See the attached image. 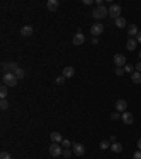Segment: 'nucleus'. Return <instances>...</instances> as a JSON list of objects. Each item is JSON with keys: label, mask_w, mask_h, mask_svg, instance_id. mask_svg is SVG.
Returning a JSON list of instances; mask_svg holds the SVG:
<instances>
[{"label": "nucleus", "mask_w": 141, "mask_h": 159, "mask_svg": "<svg viewBox=\"0 0 141 159\" xmlns=\"http://www.w3.org/2000/svg\"><path fill=\"white\" fill-rule=\"evenodd\" d=\"M17 83H18V78L16 77L14 73H11V71H9V73H6V74L3 75V84H5L6 87H16Z\"/></svg>", "instance_id": "1"}, {"label": "nucleus", "mask_w": 141, "mask_h": 159, "mask_svg": "<svg viewBox=\"0 0 141 159\" xmlns=\"http://www.w3.org/2000/svg\"><path fill=\"white\" fill-rule=\"evenodd\" d=\"M109 14V9L104 7V6H98L96 9L92 10V16H93L96 20H102Z\"/></svg>", "instance_id": "2"}, {"label": "nucleus", "mask_w": 141, "mask_h": 159, "mask_svg": "<svg viewBox=\"0 0 141 159\" xmlns=\"http://www.w3.org/2000/svg\"><path fill=\"white\" fill-rule=\"evenodd\" d=\"M120 13H121V7H120V5H110V7H109V16H110L111 19H114V20H117V19L120 17Z\"/></svg>", "instance_id": "3"}, {"label": "nucleus", "mask_w": 141, "mask_h": 159, "mask_svg": "<svg viewBox=\"0 0 141 159\" xmlns=\"http://www.w3.org/2000/svg\"><path fill=\"white\" fill-rule=\"evenodd\" d=\"M103 30H104V27H103L102 23H95L93 26L90 27V34L93 37H98V36H100L103 33Z\"/></svg>", "instance_id": "4"}, {"label": "nucleus", "mask_w": 141, "mask_h": 159, "mask_svg": "<svg viewBox=\"0 0 141 159\" xmlns=\"http://www.w3.org/2000/svg\"><path fill=\"white\" fill-rule=\"evenodd\" d=\"M62 146H59L58 144H55V142H52V145L50 146V154L54 156V158H58V156H61L62 155Z\"/></svg>", "instance_id": "5"}, {"label": "nucleus", "mask_w": 141, "mask_h": 159, "mask_svg": "<svg viewBox=\"0 0 141 159\" xmlns=\"http://www.w3.org/2000/svg\"><path fill=\"white\" fill-rule=\"evenodd\" d=\"M113 61H114V64L117 67H124L126 64H127V60H126V57H124L123 54H114V57H113Z\"/></svg>", "instance_id": "6"}, {"label": "nucleus", "mask_w": 141, "mask_h": 159, "mask_svg": "<svg viewBox=\"0 0 141 159\" xmlns=\"http://www.w3.org/2000/svg\"><path fill=\"white\" fill-rule=\"evenodd\" d=\"M121 121H123L126 125H131L133 121H134V117H133L131 112H123V114H121Z\"/></svg>", "instance_id": "7"}, {"label": "nucleus", "mask_w": 141, "mask_h": 159, "mask_svg": "<svg viewBox=\"0 0 141 159\" xmlns=\"http://www.w3.org/2000/svg\"><path fill=\"white\" fill-rule=\"evenodd\" d=\"M116 110L119 111V112H126V110H127V102H126V100H117L116 101Z\"/></svg>", "instance_id": "8"}, {"label": "nucleus", "mask_w": 141, "mask_h": 159, "mask_svg": "<svg viewBox=\"0 0 141 159\" xmlns=\"http://www.w3.org/2000/svg\"><path fill=\"white\" fill-rule=\"evenodd\" d=\"M73 154L76 155V156H82V155L85 154V146L82 145V144H75L73 145Z\"/></svg>", "instance_id": "9"}, {"label": "nucleus", "mask_w": 141, "mask_h": 159, "mask_svg": "<svg viewBox=\"0 0 141 159\" xmlns=\"http://www.w3.org/2000/svg\"><path fill=\"white\" fill-rule=\"evenodd\" d=\"M85 36L82 34V33H78V34H75V37H73V44L75 46H82L83 43H85Z\"/></svg>", "instance_id": "10"}, {"label": "nucleus", "mask_w": 141, "mask_h": 159, "mask_svg": "<svg viewBox=\"0 0 141 159\" xmlns=\"http://www.w3.org/2000/svg\"><path fill=\"white\" fill-rule=\"evenodd\" d=\"M62 75H64L65 78H71L75 75V68L73 67H65L64 71H62Z\"/></svg>", "instance_id": "11"}, {"label": "nucleus", "mask_w": 141, "mask_h": 159, "mask_svg": "<svg viewBox=\"0 0 141 159\" xmlns=\"http://www.w3.org/2000/svg\"><path fill=\"white\" fill-rule=\"evenodd\" d=\"M58 6H59L58 0H48V3H47V9L50 10V12H56Z\"/></svg>", "instance_id": "12"}, {"label": "nucleus", "mask_w": 141, "mask_h": 159, "mask_svg": "<svg viewBox=\"0 0 141 159\" xmlns=\"http://www.w3.org/2000/svg\"><path fill=\"white\" fill-rule=\"evenodd\" d=\"M33 31L34 30H33V27L31 26H24L21 29V31H20V34H21L23 37H28V36L33 34Z\"/></svg>", "instance_id": "13"}, {"label": "nucleus", "mask_w": 141, "mask_h": 159, "mask_svg": "<svg viewBox=\"0 0 141 159\" xmlns=\"http://www.w3.org/2000/svg\"><path fill=\"white\" fill-rule=\"evenodd\" d=\"M127 34L130 36L131 39L134 37V36L138 34V29H137L136 24H130V26H128V29H127Z\"/></svg>", "instance_id": "14"}, {"label": "nucleus", "mask_w": 141, "mask_h": 159, "mask_svg": "<svg viewBox=\"0 0 141 159\" xmlns=\"http://www.w3.org/2000/svg\"><path fill=\"white\" fill-rule=\"evenodd\" d=\"M126 47H127L128 51H134V50H136V47H137V40L136 39H128Z\"/></svg>", "instance_id": "15"}, {"label": "nucleus", "mask_w": 141, "mask_h": 159, "mask_svg": "<svg viewBox=\"0 0 141 159\" xmlns=\"http://www.w3.org/2000/svg\"><path fill=\"white\" fill-rule=\"evenodd\" d=\"M50 138H51L52 142H55V144H58V142H62L64 139H62V135H61L59 132H52L51 135H50Z\"/></svg>", "instance_id": "16"}, {"label": "nucleus", "mask_w": 141, "mask_h": 159, "mask_svg": "<svg viewBox=\"0 0 141 159\" xmlns=\"http://www.w3.org/2000/svg\"><path fill=\"white\" fill-rule=\"evenodd\" d=\"M131 81L134 84H141V73L138 71H134L131 74Z\"/></svg>", "instance_id": "17"}, {"label": "nucleus", "mask_w": 141, "mask_h": 159, "mask_svg": "<svg viewBox=\"0 0 141 159\" xmlns=\"http://www.w3.org/2000/svg\"><path fill=\"white\" fill-rule=\"evenodd\" d=\"M110 149L114 152V154H120L121 151H123V146H121V144H119V142H113L110 146Z\"/></svg>", "instance_id": "18"}, {"label": "nucleus", "mask_w": 141, "mask_h": 159, "mask_svg": "<svg viewBox=\"0 0 141 159\" xmlns=\"http://www.w3.org/2000/svg\"><path fill=\"white\" fill-rule=\"evenodd\" d=\"M114 23H116V26L119 27V29H123V27L127 26V22H126V19L124 17H119L117 20H114Z\"/></svg>", "instance_id": "19"}, {"label": "nucleus", "mask_w": 141, "mask_h": 159, "mask_svg": "<svg viewBox=\"0 0 141 159\" xmlns=\"http://www.w3.org/2000/svg\"><path fill=\"white\" fill-rule=\"evenodd\" d=\"M7 94H9V88L3 84V85H2V88H0V97H2V100H6Z\"/></svg>", "instance_id": "20"}, {"label": "nucleus", "mask_w": 141, "mask_h": 159, "mask_svg": "<svg viewBox=\"0 0 141 159\" xmlns=\"http://www.w3.org/2000/svg\"><path fill=\"white\" fill-rule=\"evenodd\" d=\"M14 74H16V77H17L18 80H23V78H24V75H26V73H24V70H23V68H20V67H18L17 70L14 71Z\"/></svg>", "instance_id": "21"}, {"label": "nucleus", "mask_w": 141, "mask_h": 159, "mask_svg": "<svg viewBox=\"0 0 141 159\" xmlns=\"http://www.w3.org/2000/svg\"><path fill=\"white\" fill-rule=\"evenodd\" d=\"M111 146V144H110V141H107V139H104V141H102L100 142V145H99V148H100V149H107V148H110Z\"/></svg>", "instance_id": "22"}, {"label": "nucleus", "mask_w": 141, "mask_h": 159, "mask_svg": "<svg viewBox=\"0 0 141 159\" xmlns=\"http://www.w3.org/2000/svg\"><path fill=\"white\" fill-rule=\"evenodd\" d=\"M18 68L17 63H7V70L9 71H16Z\"/></svg>", "instance_id": "23"}, {"label": "nucleus", "mask_w": 141, "mask_h": 159, "mask_svg": "<svg viewBox=\"0 0 141 159\" xmlns=\"http://www.w3.org/2000/svg\"><path fill=\"white\" fill-rule=\"evenodd\" d=\"M0 108L3 111L7 110V108H9V101H7V100H2V101H0Z\"/></svg>", "instance_id": "24"}, {"label": "nucleus", "mask_w": 141, "mask_h": 159, "mask_svg": "<svg viewBox=\"0 0 141 159\" xmlns=\"http://www.w3.org/2000/svg\"><path fill=\"white\" fill-rule=\"evenodd\" d=\"M124 73H126V71H124L123 67H117V68H116V75H117V77H121Z\"/></svg>", "instance_id": "25"}, {"label": "nucleus", "mask_w": 141, "mask_h": 159, "mask_svg": "<svg viewBox=\"0 0 141 159\" xmlns=\"http://www.w3.org/2000/svg\"><path fill=\"white\" fill-rule=\"evenodd\" d=\"M0 159H11V155L9 152H2L0 154Z\"/></svg>", "instance_id": "26"}, {"label": "nucleus", "mask_w": 141, "mask_h": 159, "mask_svg": "<svg viewBox=\"0 0 141 159\" xmlns=\"http://www.w3.org/2000/svg\"><path fill=\"white\" fill-rule=\"evenodd\" d=\"M69 146H71V141H68V139H64V141H62V148L68 149Z\"/></svg>", "instance_id": "27"}, {"label": "nucleus", "mask_w": 141, "mask_h": 159, "mask_svg": "<svg viewBox=\"0 0 141 159\" xmlns=\"http://www.w3.org/2000/svg\"><path fill=\"white\" fill-rule=\"evenodd\" d=\"M55 81H56V84H64V83H65V77H64V75H61V77H56Z\"/></svg>", "instance_id": "28"}, {"label": "nucleus", "mask_w": 141, "mask_h": 159, "mask_svg": "<svg viewBox=\"0 0 141 159\" xmlns=\"http://www.w3.org/2000/svg\"><path fill=\"white\" fill-rule=\"evenodd\" d=\"M124 71H126V73H134V71H133V66H130V64H126V66H124Z\"/></svg>", "instance_id": "29"}, {"label": "nucleus", "mask_w": 141, "mask_h": 159, "mask_svg": "<svg viewBox=\"0 0 141 159\" xmlns=\"http://www.w3.org/2000/svg\"><path fill=\"white\" fill-rule=\"evenodd\" d=\"M111 119H113V121H117V119H120L121 118V115L119 114V112H114V114H111V117H110Z\"/></svg>", "instance_id": "30"}, {"label": "nucleus", "mask_w": 141, "mask_h": 159, "mask_svg": "<svg viewBox=\"0 0 141 159\" xmlns=\"http://www.w3.org/2000/svg\"><path fill=\"white\" fill-rule=\"evenodd\" d=\"M133 159H141V151H136L134 152V155H133Z\"/></svg>", "instance_id": "31"}, {"label": "nucleus", "mask_w": 141, "mask_h": 159, "mask_svg": "<svg viewBox=\"0 0 141 159\" xmlns=\"http://www.w3.org/2000/svg\"><path fill=\"white\" fill-rule=\"evenodd\" d=\"M62 155H64V158H71V155H72V152L69 149H65L64 152H62Z\"/></svg>", "instance_id": "32"}, {"label": "nucleus", "mask_w": 141, "mask_h": 159, "mask_svg": "<svg viewBox=\"0 0 141 159\" xmlns=\"http://www.w3.org/2000/svg\"><path fill=\"white\" fill-rule=\"evenodd\" d=\"M136 40H137V43H141V31H138V34L136 36Z\"/></svg>", "instance_id": "33"}, {"label": "nucleus", "mask_w": 141, "mask_h": 159, "mask_svg": "<svg viewBox=\"0 0 141 159\" xmlns=\"http://www.w3.org/2000/svg\"><path fill=\"white\" fill-rule=\"evenodd\" d=\"M136 70L138 71V73H141V63H138V64L136 66Z\"/></svg>", "instance_id": "34"}, {"label": "nucleus", "mask_w": 141, "mask_h": 159, "mask_svg": "<svg viewBox=\"0 0 141 159\" xmlns=\"http://www.w3.org/2000/svg\"><path fill=\"white\" fill-rule=\"evenodd\" d=\"M93 2L92 0H83V5H92Z\"/></svg>", "instance_id": "35"}, {"label": "nucleus", "mask_w": 141, "mask_h": 159, "mask_svg": "<svg viewBox=\"0 0 141 159\" xmlns=\"http://www.w3.org/2000/svg\"><path fill=\"white\" fill-rule=\"evenodd\" d=\"M137 148H138V149L141 151V138L138 139V142H137Z\"/></svg>", "instance_id": "36"}, {"label": "nucleus", "mask_w": 141, "mask_h": 159, "mask_svg": "<svg viewBox=\"0 0 141 159\" xmlns=\"http://www.w3.org/2000/svg\"><path fill=\"white\" fill-rule=\"evenodd\" d=\"M99 41H98V39H96V37H93V39H92V44H98Z\"/></svg>", "instance_id": "37"}, {"label": "nucleus", "mask_w": 141, "mask_h": 159, "mask_svg": "<svg viewBox=\"0 0 141 159\" xmlns=\"http://www.w3.org/2000/svg\"><path fill=\"white\" fill-rule=\"evenodd\" d=\"M110 142H111V144L116 142V137H114V135H111V137H110Z\"/></svg>", "instance_id": "38"}, {"label": "nucleus", "mask_w": 141, "mask_h": 159, "mask_svg": "<svg viewBox=\"0 0 141 159\" xmlns=\"http://www.w3.org/2000/svg\"><path fill=\"white\" fill-rule=\"evenodd\" d=\"M102 3H103V0H96V5L98 6H102Z\"/></svg>", "instance_id": "39"}, {"label": "nucleus", "mask_w": 141, "mask_h": 159, "mask_svg": "<svg viewBox=\"0 0 141 159\" xmlns=\"http://www.w3.org/2000/svg\"><path fill=\"white\" fill-rule=\"evenodd\" d=\"M138 57H140V58H141V51H140V54H138Z\"/></svg>", "instance_id": "40"}]
</instances>
